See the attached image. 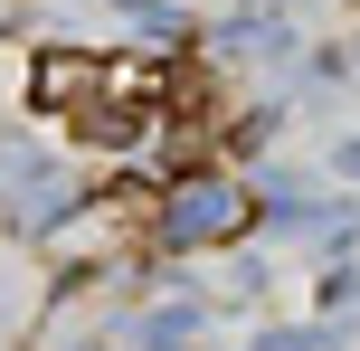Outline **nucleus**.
I'll return each instance as SVG.
<instances>
[{
  "label": "nucleus",
  "mask_w": 360,
  "mask_h": 351,
  "mask_svg": "<svg viewBox=\"0 0 360 351\" xmlns=\"http://www.w3.org/2000/svg\"><path fill=\"white\" fill-rule=\"evenodd\" d=\"M247 228V190L218 181V171H180V190L152 209V238L162 247H228Z\"/></svg>",
  "instance_id": "nucleus-1"
}]
</instances>
